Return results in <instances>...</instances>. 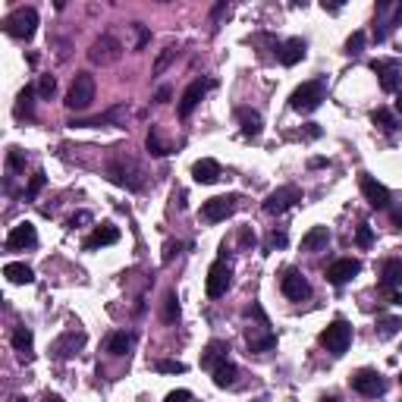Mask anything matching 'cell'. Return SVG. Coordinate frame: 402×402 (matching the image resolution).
Returning <instances> with one entry per match:
<instances>
[{
  "instance_id": "681fc988",
  "label": "cell",
  "mask_w": 402,
  "mask_h": 402,
  "mask_svg": "<svg viewBox=\"0 0 402 402\" xmlns=\"http://www.w3.org/2000/svg\"><path fill=\"white\" fill-rule=\"evenodd\" d=\"M44 402H63V399H60V396H53V393H51V396H44Z\"/></svg>"
},
{
  "instance_id": "d4e9b609",
  "label": "cell",
  "mask_w": 402,
  "mask_h": 402,
  "mask_svg": "<svg viewBox=\"0 0 402 402\" xmlns=\"http://www.w3.org/2000/svg\"><path fill=\"white\" fill-rule=\"evenodd\" d=\"M35 91H38V89L25 85V89L16 95V104H13V113H16V119H32V117H35Z\"/></svg>"
},
{
  "instance_id": "d590c367",
  "label": "cell",
  "mask_w": 402,
  "mask_h": 402,
  "mask_svg": "<svg viewBox=\"0 0 402 402\" xmlns=\"http://www.w3.org/2000/svg\"><path fill=\"white\" fill-rule=\"evenodd\" d=\"M154 368H157L160 374H186V365H183V361H173V358H160Z\"/></svg>"
},
{
  "instance_id": "2e32d148",
  "label": "cell",
  "mask_w": 402,
  "mask_h": 402,
  "mask_svg": "<svg viewBox=\"0 0 402 402\" xmlns=\"http://www.w3.org/2000/svg\"><path fill=\"white\" fill-rule=\"evenodd\" d=\"M82 346H85V333L82 330H66L63 337L51 346V352H53V358L66 361V358H72V355L82 349Z\"/></svg>"
},
{
  "instance_id": "f5cc1de1",
  "label": "cell",
  "mask_w": 402,
  "mask_h": 402,
  "mask_svg": "<svg viewBox=\"0 0 402 402\" xmlns=\"http://www.w3.org/2000/svg\"><path fill=\"white\" fill-rule=\"evenodd\" d=\"M10 402H29V399H25V396H13Z\"/></svg>"
},
{
  "instance_id": "44dd1931",
  "label": "cell",
  "mask_w": 402,
  "mask_h": 402,
  "mask_svg": "<svg viewBox=\"0 0 402 402\" xmlns=\"http://www.w3.org/2000/svg\"><path fill=\"white\" fill-rule=\"evenodd\" d=\"M399 286H402V261L396 258L384 261V267H380V290L399 292Z\"/></svg>"
},
{
  "instance_id": "6da1fadb",
  "label": "cell",
  "mask_w": 402,
  "mask_h": 402,
  "mask_svg": "<svg viewBox=\"0 0 402 402\" xmlns=\"http://www.w3.org/2000/svg\"><path fill=\"white\" fill-rule=\"evenodd\" d=\"M38 29V10L35 6H16L10 16L4 19V32L16 41H29Z\"/></svg>"
},
{
  "instance_id": "4dcf8cb0",
  "label": "cell",
  "mask_w": 402,
  "mask_h": 402,
  "mask_svg": "<svg viewBox=\"0 0 402 402\" xmlns=\"http://www.w3.org/2000/svg\"><path fill=\"white\" fill-rule=\"evenodd\" d=\"M371 123L374 126H380V129H384V132H393V129H396V117H393V113L390 110H387V107H377V110H371Z\"/></svg>"
},
{
  "instance_id": "bcb514c9",
  "label": "cell",
  "mask_w": 402,
  "mask_h": 402,
  "mask_svg": "<svg viewBox=\"0 0 402 402\" xmlns=\"http://www.w3.org/2000/svg\"><path fill=\"white\" fill-rule=\"evenodd\" d=\"M145 44H148V32L138 29V48H145Z\"/></svg>"
},
{
  "instance_id": "4316f807",
  "label": "cell",
  "mask_w": 402,
  "mask_h": 402,
  "mask_svg": "<svg viewBox=\"0 0 402 402\" xmlns=\"http://www.w3.org/2000/svg\"><path fill=\"white\" fill-rule=\"evenodd\" d=\"M4 277L10 280V283H16V286H29V283H35V271H32L29 264H19V261H13V264H6V267H4Z\"/></svg>"
},
{
  "instance_id": "60d3db41",
  "label": "cell",
  "mask_w": 402,
  "mask_h": 402,
  "mask_svg": "<svg viewBox=\"0 0 402 402\" xmlns=\"http://www.w3.org/2000/svg\"><path fill=\"white\" fill-rule=\"evenodd\" d=\"M283 245H286V233L283 230H273L271 233V236H267V252H273V249H283Z\"/></svg>"
},
{
  "instance_id": "ba28073f",
  "label": "cell",
  "mask_w": 402,
  "mask_h": 402,
  "mask_svg": "<svg viewBox=\"0 0 402 402\" xmlns=\"http://www.w3.org/2000/svg\"><path fill=\"white\" fill-rule=\"evenodd\" d=\"M299 201H302L299 186H280L277 192H271V195L264 198V211L267 214H286L292 205H299Z\"/></svg>"
},
{
  "instance_id": "4fadbf2b",
  "label": "cell",
  "mask_w": 402,
  "mask_h": 402,
  "mask_svg": "<svg viewBox=\"0 0 402 402\" xmlns=\"http://www.w3.org/2000/svg\"><path fill=\"white\" fill-rule=\"evenodd\" d=\"M35 245H38V233H35V223H29V220L16 223L10 230V236H6V249L10 252H25V249H35Z\"/></svg>"
},
{
  "instance_id": "1f68e13d",
  "label": "cell",
  "mask_w": 402,
  "mask_h": 402,
  "mask_svg": "<svg viewBox=\"0 0 402 402\" xmlns=\"http://www.w3.org/2000/svg\"><path fill=\"white\" fill-rule=\"evenodd\" d=\"M148 151L154 154V157H167V154H170V148H167L164 138H160L157 126H151V132H148Z\"/></svg>"
},
{
  "instance_id": "7dc6e473",
  "label": "cell",
  "mask_w": 402,
  "mask_h": 402,
  "mask_svg": "<svg viewBox=\"0 0 402 402\" xmlns=\"http://www.w3.org/2000/svg\"><path fill=\"white\" fill-rule=\"evenodd\" d=\"M393 223H396L399 230H402V207H399V211H393Z\"/></svg>"
},
{
  "instance_id": "30bf717a",
  "label": "cell",
  "mask_w": 402,
  "mask_h": 402,
  "mask_svg": "<svg viewBox=\"0 0 402 402\" xmlns=\"http://www.w3.org/2000/svg\"><path fill=\"white\" fill-rule=\"evenodd\" d=\"M236 195H217V198H207L205 207H201V217L207 220V223H220V220L233 217V211H236Z\"/></svg>"
},
{
  "instance_id": "7a4b0ae2",
  "label": "cell",
  "mask_w": 402,
  "mask_h": 402,
  "mask_svg": "<svg viewBox=\"0 0 402 402\" xmlns=\"http://www.w3.org/2000/svg\"><path fill=\"white\" fill-rule=\"evenodd\" d=\"M324 98H327L324 79H311V82L299 85V89L290 95V107L296 113H314L320 104H324Z\"/></svg>"
},
{
  "instance_id": "8fae6325",
  "label": "cell",
  "mask_w": 402,
  "mask_h": 402,
  "mask_svg": "<svg viewBox=\"0 0 402 402\" xmlns=\"http://www.w3.org/2000/svg\"><path fill=\"white\" fill-rule=\"evenodd\" d=\"M358 183H361V195L368 198L371 207H377V211H387V207H390V189H387L384 183H377L371 173H361Z\"/></svg>"
},
{
  "instance_id": "e575fe53",
  "label": "cell",
  "mask_w": 402,
  "mask_h": 402,
  "mask_svg": "<svg viewBox=\"0 0 402 402\" xmlns=\"http://www.w3.org/2000/svg\"><path fill=\"white\" fill-rule=\"evenodd\" d=\"M399 320L396 318H384V320H380V324H377V337L380 339H390V337H396V330H399Z\"/></svg>"
},
{
  "instance_id": "db71d44e",
  "label": "cell",
  "mask_w": 402,
  "mask_h": 402,
  "mask_svg": "<svg viewBox=\"0 0 402 402\" xmlns=\"http://www.w3.org/2000/svg\"><path fill=\"white\" fill-rule=\"evenodd\" d=\"M399 384H402V374H399Z\"/></svg>"
},
{
  "instance_id": "ffe728a7",
  "label": "cell",
  "mask_w": 402,
  "mask_h": 402,
  "mask_svg": "<svg viewBox=\"0 0 402 402\" xmlns=\"http://www.w3.org/2000/svg\"><path fill=\"white\" fill-rule=\"evenodd\" d=\"M192 179H195L198 186L217 183V179H220V164H217V160H211V157L195 160V164H192Z\"/></svg>"
},
{
  "instance_id": "f35d334b",
  "label": "cell",
  "mask_w": 402,
  "mask_h": 402,
  "mask_svg": "<svg viewBox=\"0 0 402 402\" xmlns=\"http://www.w3.org/2000/svg\"><path fill=\"white\" fill-rule=\"evenodd\" d=\"M361 48H365V32H352V38L346 41V53H361Z\"/></svg>"
},
{
  "instance_id": "5b68a950",
  "label": "cell",
  "mask_w": 402,
  "mask_h": 402,
  "mask_svg": "<svg viewBox=\"0 0 402 402\" xmlns=\"http://www.w3.org/2000/svg\"><path fill=\"white\" fill-rule=\"evenodd\" d=\"M349 387L355 393H361V396H384V393H387V380L380 377L377 371H371V368L355 371L349 377Z\"/></svg>"
},
{
  "instance_id": "7bdbcfd3",
  "label": "cell",
  "mask_w": 402,
  "mask_h": 402,
  "mask_svg": "<svg viewBox=\"0 0 402 402\" xmlns=\"http://www.w3.org/2000/svg\"><path fill=\"white\" fill-rule=\"evenodd\" d=\"M189 399H192L189 390H173V393H167L164 402H189Z\"/></svg>"
},
{
  "instance_id": "d6a6232c",
  "label": "cell",
  "mask_w": 402,
  "mask_h": 402,
  "mask_svg": "<svg viewBox=\"0 0 402 402\" xmlns=\"http://www.w3.org/2000/svg\"><path fill=\"white\" fill-rule=\"evenodd\" d=\"M164 320H167V324H176V320H179V299H176V292H167V299H164Z\"/></svg>"
},
{
  "instance_id": "cb8c5ba5",
  "label": "cell",
  "mask_w": 402,
  "mask_h": 402,
  "mask_svg": "<svg viewBox=\"0 0 402 402\" xmlns=\"http://www.w3.org/2000/svg\"><path fill=\"white\" fill-rule=\"evenodd\" d=\"M129 349H132V333H126V330L107 333V339H104V352H107V355L119 358V355H126Z\"/></svg>"
},
{
  "instance_id": "8d00e7d4",
  "label": "cell",
  "mask_w": 402,
  "mask_h": 402,
  "mask_svg": "<svg viewBox=\"0 0 402 402\" xmlns=\"http://www.w3.org/2000/svg\"><path fill=\"white\" fill-rule=\"evenodd\" d=\"M355 242H358V249H371L374 242V233L368 223H358V233H355Z\"/></svg>"
},
{
  "instance_id": "b9f144b4",
  "label": "cell",
  "mask_w": 402,
  "mask_h": 402,
  "mask_svg": "<svg viewBox=\"0 0 402 402\" xmlns=\"http://www.w3.org/2000/svg\"><path fill=\"white\" fill-rule=\"evenodd\" d=\"M173 57H176V51H173V48H167V51H164V53H160V57H157V63H154V72H160V70H164V66L170 63Z\"/></svg>"
},
{
  "instance_id": "f907efd6",
  "label": "cell",
  "mask_w": 402,
  "mask_h": 402,
  "mask_svg": "<svg viewBox=\"0 0 402 402\" xmlns=\"http://www.w3.org/2000/svg\"><path fill=\"white\" fill-rule=\"evenodd\" d=\"M396 110L402 113V91H399V98H396Z\"/></svg>"
},
{
  "instance_id": "c3c4849f",
  "label": "cell",
  "mask_w": 402,
  "mask_h": 402,
  "mask_svg": "<svg viewBox=\"0 0 402 402\" xmlns=\"http://www.w3.org/2000/svg\"><path fill=\"white\" fill-rule=\"evenodd\" d=\"M167 98H170V89H160V91H157V100H160V104H164Z\"/></svg>"
},
{
  "instance_id": "277c9868",
  "label": "cell",
  "mask_w": 402,
  "mask_h": 402,
  "mask_svg": "<svg viewBox=\"0 0 402 402\" xmlns=\"http://www.w3.org/2000/svg\"><path fill=\"white\" fill-rule=\"evenodd\" d=\"M91 100H95V76H91V72H76L63 104L70 107V110H89Z\"/></svg>"
},
{
  "instance_id": "e0dca14e",
  "label": "cell",
  "mask_w": 402,
  "mask_h": 402,
  "mask_svg": "<svg viewBox=\"0 0 402 402\" xmlns=\"http://www.w3.org/2000/svg\"><path fill=\"white\" fill-rule=\"evenodd\" d=\"M207 89H214V82H207V79H205V82H201V79H198V82H192L189 89L183 91V98H179V117H183V119L192 117V110L201 104V98H205Z\"/></svg>"
},
{
  "instance_id": "484cf974",
  "label": "cell",
  "mask_w": 402,
  "mask_h": 402,
  "mask_svg": "<svg viewBox=\"0 0 402 402\" xmlns=\"http://www.w3.org/2000/svg\"><path fill=\"white\" fill-rule=\"evenodd\" d=\"M327 242H330V230L327 226H311L302 236V252H320V249H327Z\"/></svg>"
},
{
  "instance_id": "8992f818",
  "label": "cell",
  "mask_w": 402,
  "mask_h": 402,
  "mask_svg": "<svg viewBox=\"0 0 402 402\" xmlns=\"http://www.w3.org/2000/svg\"><path fill=\"white\" fill-rule=\"evenodd\" d=\"M230 280H233L230 264H226L223 258H220V261H214V264H211V271H207V280H205V290H207V296H211V299L226 296V290H230Z\"/></svg>"
},
{
  "instance_id": "f1b7e54d",
  "label": "cell",
  "mask_w": 402,
  "mask_h": 402,
  "mask_svg": "<svg viewBox=\"0 0 402 402\" xmlns=\"http://www.w3.org/2000/svg\"><path fill=\"white\" fill-rule=\"evenodd\" d=\"M10 343H13V349L22 355L25 361L32 358V343H35V337H32L29 327H16V330H13V339H10Z\"/></svg>"
},
{
  "instance_id": "f6af8a7d",
  "label": "cell",
  "mask_w": 402,
  "mask_h": 402,
  "mask_svg": "<svg viewBox=\"0 0 402 402\" xmlns=\"http://www.w3.org/2000/svg\"><path fill=\"white\" fill-rule=\"evenodd\" d=\"M239 239H242V245H254V233L252 230H242V236Z\"/></svg>"
},
{
  "instance_id": "9a60e30c",
  "label": "cell",
  "mask_w": 402,
  "mask_h": 402,
  "mask_svg": "<svg viewBox=\"0 0 402 402\" xmlns=\"http://www.w3.org/2000/svg\"><path fill=\"white\" fill-rule=\"evenodd\" d=\"M358 273H361V261H355V258H339L327 267V280H330L333 286L349 283V280L358 277Z\"/></svg>"
},
{
  "instance_id": "ee69618b",
  "label": "cell",
  "mask_w": 402,
  "mask_h": 402,
  "mask_svg": "<svg viewBox=\"0 0 402 402\" xmlns=\"http://www.w3.org/2000/svg\"><path fill=\"white\" fill-rule=\"evenodd\" d=\"M76 223H91V214H85V211H82V214H76V217L70 220V226H76Z\"/></svg>"
},
{
  "instance_id": "74e56055",
  "label": "cell",
  "mask_w": 402,
  "mask_h": 402,
  "mask_svg": "<svg viewBox=\"0 0 402 402\" xmlns=\"http://www.w3.org/2000/svg\"><path fill=\"white\" fill-rule=\"evenodd\" d=\"M53 91H57V82H53V76H41V82H38V95H41L44 100H51Z\"/></svg>"
},
{
  "instance_id": "9c48e42d",
  "label": "cell",
  "mask_w": 402,
  "mask_h": 402,
  "mask_svg": "<svg viewBox=\"0 0 402 402\" xmlns=\"http://www.w3.org/2000/svg\"><path fill=\"white\" fill-rule=\"evenodd\" d=\"M107 176H110V183L117 186H126V189H142V173H138V167L132 164H123V160H110L107 164Z\"/></svg>"
},
{
  "instance_id": "5bb4252c",
  "label": "cell",
  "mask_w": 402,
  "mask_h": 402,
  "mask_svg": "<svg viewBox=\"0 0 402 402\" xmlns=\"http://www.w3.org/2000/svg\"><path fill=\"white\" fill-rule=\"evenodd\" d=\"M280 290H283V296L292 299V302H305L308 296H311V286H308V280L302 277L296 267H290V271L283 273V280H280Z\"/></svg>"
},
{
  "instance_id": "52a82bcc",
  "label": "cell",
  "mask_w": 402,
  "mask_h": 402,
  "mask_svg": "<svg viewBox=\"0 0 402 402\" xmlns=\"http://www.w3.org/2000/svg\"><path fill=\"white\" fill-rule=\"evenodd\" d=\"M119 57H123V44H119L113 35H100L98 41L91 44V51H89V60H91V63H100V66L117 63Z\"/></svg>"
},
{
  "instance_id": "816d5d0a",
  "label": "cell",
  "mask_w": 402,
  "mask_h": 402,
  "mask_svg": "<svg viewBox=\"0 0 402 402\" xmlns=\"http://www.w3.org/2000/svg\"><path fill=\"white\" fill-rule=\"evenodd\" d=\"M320 402H339L337 396H324V399H320Z\"/></svg>"
},
{
  "instance_id": "3957f363",
  "label": "cell",
  "mask_w": 402,
  "mask_h": 402,
  "mask_svg": "<svg viewBox=\"0 0 402 402\" xmlns=\"http://www.w3.org/2000/svg\"><path fill=\"white\" fill-rule=\"evenodd\" d=\"M320 346H324L330 355H346V349H349V343H352V327H349V320L346 318H337V320H330V324L320 330Z\"/></svg>"
},
{
  "instance_id": "7402d4cb",
  "label": "cell",
  "mask_w": 402,
  "mask_h": 402,
  "mask_svg": "<svg viewBox=\"0 0 402 402\" xmlns=\"http://www.w3.org/2000/svg\"><path fill=\"white\" fill-rule=\"evenodd\" d=\"M245 339H249V352H271L273 346H277V337L267 330V324H261L258 330H252V327H249Z\"/></svg>"
},
{
  "instance_id": "d6986e66",
  "label": "cell",
  "mask_w": 402,
  "mask_h": 402,
  "mask_svg": "<svg viewBox=\"0 0 402 402\" xmlns=\"http://www.w3.org/2000/svg\"><path fill=\"white\" fill-rule=\"evenodd\" d=\"M226 352H230V346L223 343V339H211V343L205 346V352H201V368H207V371H214L217 365H223V361H230L226 358Z\"/></svg>"
},
{
  "instance_id": "603a6c76",
  "label": "cell",
  "mask_w": 402,
  "mask_h": 402,
  "mask_svg": "<svg viewBox=\"0 0 402 402\" xmlns=\"http://www.w3.org/2000/svg\"><path fill=\"white\" fill-rule=\"evenodd\" d=\"M305 41H302V38H290V41H283L277 48V57H280V63L283 66H296L302 57H305Z\"/></svg>"
},
{
  "instance_id": "7c38bea8",
  "label": "cell",
  "mask_w": 402,
  "mask_h": 402,
  "mask_svg": "<svg viewBox=\"0 0 402 402\" xmlns=\"http://www.w3.org/2000/svg\"><path fill=\"white\" fill-rule=\"evenodd\" d=\"M371 70L377 72V79H380V89H384L387 95H393V91H399V85H402V70H399V63H396V60H374V63H371Z\"/></svg>"
},
{
  "instance_id": "836d02e7",
  "label": "cell",
  "mask_w": 402,
  "mask_h": 402,
  "mask_svg": "<svg viewBox=\"0 0 402 402\" xmlns=\"http://www.w3.org/2000/svg\"><path fill=\"white\" fill-rule=\"evenodd\" d=\"M44 183H48V176H44V173L38 170L35 176L29 179V189H25V201H35V198H38V192L44 189Z\"/></svg>"
},
{
  "instance_id": "ab89813d",
  "label": "cell",
  "mask_w": 402,
  "mask_h": 402,
  "mask_svg": "<svg viewBox=\"0 0 402 402\" xmlns=\"http://www.w3.org/2000/svg\"><path fill=\"white\" fill-rule=\"evenodd\" d=\"M6 167H10L13 173H16V170H22V167H25L22 151H19V148H10V151H6Z\"/></svg>"
},
{
  "instance_id": "f546056e",
  "label": "cell",
  "mask_w": 402,
  "mask_h": 402,
  "mask_svg": "<svg viewBox=\"0 0 402 402\" xmlns=\"http://www.w3.org/2000/svg\"><path fill=\"white\" fill-rule=\"evenodd\" d=\"M214 384H217L220 390L236 384V365H233V361H223V365L214 368Z\"/></svg>"
},
{
  "instance_id": "83f0119b",
  "label": "cell",
  "mask_w": 402,
  "mask_h": 402,
  "mask_svg": "<svg viewBox=\"0 0 402 402\" xmlns=\"http://www.w3.org/2000/svg\"><path fill=\"white\" fill-rule=\"evenodd\" d=\"M236 117H239V126H242V136H249V138L261 136V113L242 107V110H236Z\"/></svg>"
},
{
  "instance_id": "ac0fdd59",
  "label": "cell",
  "mask_w": 402,
  "mask_h": 402,
  "mask_svg": "<svg viewBox=\"0 0 402 402\" xmlns=\"http://www.w3.org/2000/svg\"><path fill=\"white\" fill-rule=\"evenodd\" d=\"M113 242H119V230L110 223H100V226H95V233L85 239V252L104 249V245H113Z\"/></svg>"
}]
</instances>
